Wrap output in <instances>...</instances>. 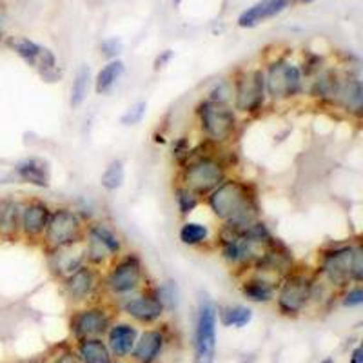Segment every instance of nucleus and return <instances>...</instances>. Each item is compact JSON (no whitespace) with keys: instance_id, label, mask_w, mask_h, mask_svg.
I'll use <instances>...</instances> for the list:
<instances>
[{"instance_id":"nucleus-17","label":"nucleus","mask_w":363,"mask_h":363,"mask_svg":"<svg viewBox=\"0 0 363 363\" xmlns=\"http://www.w3.org/2000/svg\"><path fill=\"white\" fill-rule=\"evenodd\" d=\"M240 294L249 303H258V306H265L274 301V294H277L278 280L262 272L247 271L244 274H240Z\"/></svg>"},{"instance_id":"nucleus-31","label":"nucleus","mask_w":363,"mask_h":363,"mask_svg":"<svg viewBox=\"0 0 363 363\" xmlns=\"http://www.w3.org/2000/svg\"><path fill=\"white\" fill-rule=\"evenodd\" d=\"M149 289L155 294L160 306L164 307L165 313H174L178 309V303H180V289L174 280H164L158 281V284L151 285L149 284Z\"/></svg>"},{"instance_id":"nucleus-46","label":"nucleus","mask_w":363,"mask_h":363,"mask_svg":"<svg viewBox=\"0 0 363 363\" xmlns=\"http://www.w3.org/2000/svg\"><path fill=\"white\" fill-rule=\"evenodd\" d=\"M291 2H294V4H311L314 0H291Z\"/></svg>"},{"instance_id":"nucleus-20","label":"nucleus","mask_w":363,"mask_h":363,"mask_svg":"<svg viewBox=\"0 0 363 363\" xmlns=\"http://www.w3.org/2000/svg\"><path fill=\"white\" fill-rule=\"evenodd\" d=\"M291 4H293L291 0H258L251 8L240 13L238 18H236V24L242 29H252L256 26L264 24L265 21L278 17Z\"/></svg>"},{"instance_id":"nucleus-49","label":"nucleus","mask_w":363,"mask_h":363,"mask_svg":"<svg viewBox=\"0 0 363 363\" xmlns=\"http://www.w3.org/2000/svg\"><path fill=\"white\" fill-rule=\"evenodd\" d=\"M109 363H120V359H116V362H113V359H111V362H109Z\"/></svg>"},{"instance_id":"nucleus-26","label":"nucleus","mask_w":363,"mask_h":363,"mask_svg":"<svg viewBox=\"0 0 363 363\" xmlns=\"http://www.w3.org/2000/svg\"><path fill=\"white\" fill-rule=\"evenodd\" d=\"M124 73L125 64L122 62L120 58L108 60V62L100 67L99 73L95 74V79H93V89H95L96 95H109V93L115 89L116 84L120 82V79L124 77Z\"/></svg>"},{"instance_id":"nucleus-27","label":"nucleus","mask_w":363,"mask_h":363,"mask_svg":"<svg viewBox=\"0 0 363 363\" xmlns=\"http://www.w3.org/2000/svg\"><path fill=\"white\" fill-rule=\"evenodd\" d=\"M178 240L186 247H206L213 240V233L207 223L186 218L178 229Z\"/></svg>"},{"instance_id":"nucleus-15","label":"nucleus","mask_w":363,"mask_h":363,"mask_svg":"<svg viewBox=\"0 0 363 363\" xmlns=\"http://www.w3.org/2000/svg\"><path fill=\"white\" fill-rule=\"evenodd\" d=\"M149 284L140 293L124 298V300H118V309L128 318H131V320H135L138 323H144V325L160 322L165 314L164 307L160 306V301L155 298V294L149 289Z\"/></svg>"},{"instance_id":"nucleus-32","label":"nucleus","mask_w":363,"mask_h":363,"mask_svg":"<svg viewBox=\"0 0 363 363\" xmlns=\"http://www.w3.org/2000/svg\"><path fill=\"white\" fill-rule=\"evenodd\" d=\"M173 199H174V206H177L178 215H180L184 220L189 218V216L193 215L194 211L199 209L203 202L199 194L193 193V191L187 189L186 186H182V184H177V186L173 187Z\"/></svg>"},{"instance_id":"nucleus-11","label":"nucleus","mask_w":363,"mask_h":363,"mask_svg":"<svg viewBox=\"0 0 363 363\" xmlns=\"http://www.w3.org/2000/svg\"><path fill=\"white\" fill-rule=\"evenodd\" d=\"M216 327H218V306L209 294H200L196 318H194V363H215Z\"/></svg>"},{"instance_id":"nucleus-2","label":"nucleus","mask_w":363,"mask_h":363,"mask_svg":"<svg viewBox=\"0 0 363 363\" xmlns=\"http://www.w3.org/2000/svg\"><path fill=\"white\" fill-rule=\"evenodd\" d=\"M233 165L229 164L218 149L211 147L207 144H200L193 147L189 160L178 167V182L196 193L200 199H206L211 191L225 182L227 177H231Z\"/></svg>"},{"instance_id":"nucleus-1","label":"nucleus","mask_w":363,"mask_h":363,"mask_svg":"<svg viewBox=\"0 0 363 363\" xmlns=\"http://www.w3.org/2000/svg\"><path fill=\"white\" fill-rule=\"evenodd\" d=\"M207 209L218 220L220 227L244 231L262 218L260 199L255 184L240 177H227L206 199Z\"/></svg>"},{"instance_id":"nucleus-24","label":"nucleus","mask_w":363,"mask_h":363,"mask_svg":"<svg viewBox=\"0 0 363 363\" xmlns=\"http://www.w3.org/2000/svg\"><path fill=\"white\" fill-rule=\"evenodd\" d=\"M22 200L4 196L0 199V240L17 242L21 240Z\"/></svg>"},{"instance_id":"nucleus-4","label":"nucleus","mask_w":363,"mask_h":363,"mask_svg":"<svg viewBox=\"0 0 363 363\" xmlns=\"http://www.w3.org/2000/svg\"><path fill=\"white\" fill-rule=\"evenodd\" d=\"M147 284L149 278L144 262L135 251H124L102 271V291L116 300L140 293Z\"/></svg>"},{"instance_id":"nucleus-12","label":"nucleus","mask_w":363,"mask_h":363,"mask_svg":"<svg viewBox=\"0 0 363 363\" xmlns=\"http://www.w3.org/2000/svg\"><path fill=\"white\" fill-rule=\"evenodd\" d=\"M62 287L64 296L73 306H86L93 303L99 293L102 291V271L93 265L84 264L77 271L69 272L67 277L58 280Z\"/></svg>"},{"instance_id":"nucleus-28","label":"nucleus","mask_w":363,"mask_h":363,"mask_svg":"<svg viewBox=\"0 0 363 363\" xmlns=\"http://www.w3.org/2000/svg\"><path fill=\"white\" fill-rule=\"evenodd\" d=\"M77 354L84 363H109L113 359L102 338H84L77 343Z\"/></svg>"},{"instance_id":"nucleus-14","label":"nucleus","mask_w":363,"mask_h":363,"mask_svg":"<svg viewBox=\"0 0 363 363\" xmlns=\"http://www.w3.org/2000/svg\"><path fill=\"white\" fill-rule=\"evenodd\" d=\"M342 79L343 69L335 66H325L322 71H318L313 79L307 80L306 95L322 108L335 109Z\"/></svg>"},{"instance_id":"nucleus-34","label":"nucleus","mask_w":363,"mask_h":363,"mask_svg":"<svg viewBox=\"0 0 363 363\" xmlns=\"http://www.w3.org/2000/svg\"><path fill=\"white\" fill-rule=\"evenodd\" d=\"M206 99L213 100V102L227 104V106H231V102H233V80H229V79L216 80V82L209 87V91H207Z\"/></svg>"},{"instance_id":"nucleus-19","label":"nucleus","mask_w":363,"mask_h":363,"mask_svg":"<svg viewBox=\"0 0 363 363\" xmlns=\"http://www.w3.org/2000/svg\"><path fill=\"white\" fill-rule=\"evenodd\" d=\"M11 174L15 182L28 184L31 187H37V189H48L51 186L50 164L44 158H22V160L15 162V165L11 167Z\"/></svg>"},{"instance_id":"nucleus-16","label":"nucleus","mask_w":363,"mask_h":363,"mask_svg":"<svg viewBox=\"0 0 363 363\" xmlns=\"http://www.w3.org/2000/svg\"><path fill=\"white\" fill-rule=\"evenodd\" d=\"M51 211H53V207L50 206V202L42 199L22 200L21 238L26 242H31V244L40 242L48 222H50Z\"/></svg>"},{"instance_id":"nucleus-35","label":"nucleus","mask_w":363,"mask_h":363,"mask_svg":"<svg viewBox=\"0 0 363 363\" xmlns=\"http://www.w3.org/2000/svg\"><path fill=\"white\" fill-rule=\"evenodd\" d=\"M340 303L345 309H358L363 306V285L351 284L343 291H340Z\"/></svg>"},{"instance_id":"nucleus-44","label":"nucleus","mask_w":363,"mask_h":363,"mask_svg":"<svg viewBox=\"0 0 363 363\" xmlns=\"http://www.w3.org/2000/svg\"><path fill=\"white\" fill-rule=\"evenodd\" d=\"M13 182H15V178H13L11 173H2V171H0V187L13 184Z\"/></svg>"},{"instance_id":"nucleus-10","label":"nucleus","mask_w":363,"mask_h":363,"mask_svg":"<svg viewBox=\"0 0 363 363\" xmlns=\"http://www.w3.org/2000/svg\"><path fill=\"white\" fill-rule=\"evenodd\" d=\"M84 229H86V222L77 213L74 207H53L50 222H48V227H45L40 244L44 247V251L80 245L84 242Z\"/></svg>"},{"instance_id":"nucleus-7","label":"nucleus","mask_w":363,"mask_h":363,"mask_svg":"<svg viewBox=\"0 0 363 363\" xmlns=\"http://www.w3.org/2000/svg\"><path fill=\"white\" fill-rule=\"evenodd\" d=\"M233 109L240 116H260L267 109L264 67H242L233 74Z\"/></svg>"},{"instance_id":"nucleus-25","label":"nucleus","mask_w":363,"mask_h":363,"mask_svg":"<svg viewBox=\"0 0 363 363\" xmlns=\"http://www.w3.org/2000/svg\"><path fill=\"white\" fill-rule=\"evenodd\" d=\"M4 42L9 50L17 55L26 66L31 67V69H37L42 55H44L45 50H48V45L38 44V42L31 40V38L28 37H22V35H13V37L6 38Z\"/></svg>"},{"instance_id":"nucleus-8","label":"nucleus","mask_w":363,"mask_h":363,"mask_svg":"<svg viewBox=\"0 0 363 363\" xmlns=\"http://www.w3.org/2000/svg\"><path fill=\"white\" fill-rule=\"evenodd\" d=\"M314 272L293 267L278 280L274 303L281 316L296 318L311 307V287Z\"/></svg>"},{"instance_id":"nucleus-30","label":"nucleus","mask_w":363,"mask_h":363,"mask_svg":"<svg viewBox=\"0 0 363 363\" xmlns=\"http://www.w3.org/2000/svg\"><path fill=\"white\" fill-rule=\"evenodd\" d=\"M252 309L242 303L233 306H218V322L229 329H244L251 323Z\"/></svg>"},{"instance_id":"nucleus-48","label":"nucleus","mask_w":363,"mask_h":363,"mask_svg":"<svg viewBox=\"0 0 363 363\" xmlns=\"http://www.w3.org/2000/svg\"><path fill=\"white\" fill-rule=\"evenodd\" d=\"M22 363H44L42 359H29V362H22Z\"/></svg>"},{"instance_id":"nucleus-43","label":"nucleus","mask_w":363,"mask_h":363,"mask_svg":"<svg viewBox=\"0 0 363 363\" xmlns=\"http://www.w3.org/2000/svg\"><path fill=\"white\" fill-rule=\"evenodd\" d=\"M349 363H363V351L362 347H354L351 352V358H349Z\"/></svg>"},{"instance_id":"nucleus-23","label":"nucleus","mask_w":363,"mask_h":363,"mask_svg":"<svg viewBox=\"0 0 363 363\" xmlns=\"http://www.w3.org/2000/svg\"><path fill=\"white\" fill-rule=\"evenodd\" d=\"M165 345V335L160 329H145L138 335L131 358L136 363H155L160 358Z\"/></svg>"},{"instance_id":"nucleus-29","label":"nucleus","mask_w":363,"mask_h":363,"mask_svg":"<svg viewBox=\"0 0 363 363\" xmlns=\"http://www.w3.org/2000/svg\"><path fill=\"white\" fill-rule=\"evenodd\" d=\"M93 87V77H91L89 66H80L77 69L73 77V82H71L69 89V106L71 109H79L86 104L87 96H89V91Z\"/></svg>"},{"instance_id":"nucleus-38","label":"nucleus","mask_w":363,"mask_h":363,"mask_svg":"<svg viewBox=\"0 0 363 363\" xmlns=\"http://www.w3.org/2000/svg\"><path fill=\"white\" fill-rule=\"evenodd\" d=\"M191 153H193V145H191L187 136H180V138H177V140L173 142V145H171V157L177 162L178 167L189 160Z\"/></svg>"},{"instance_id":"nucleus-3","label":"nucleus","mask_w":363,"mask_h":363,"mask_svg":"<svg viewBox=\"0 0 363 363\" xmlns=\"http://www.w3.org/2000/svg\"><path fill=\"white\" fill-rule=\"evenodd\" d=\"M194 118L202 142L211 147H229L238 135L240 115L227 104L202 99L194 108Z\"/></svg>"},{"instance_id":"nucleus-45","label":"nucleus","mask_w":363,"mask_h":363,"mask_svg":"<svg viewBox=\"0 0 363 363\" xmlns=\"http://www.w3.org/2000/svg\"><path fill=\"white\" fill-rule=\"evenodd\" d=\"M6 40V35H4V22H2V17H0V42Z\"/></svg>"},{"instance_id":"nucleus-36","label":"nucleus","mask_w":363,"mask_h":363,"mask_svg":"<svg viewBox=\"0 0 363 363\" xmlns=\"http://www.w3.org/2000/svg\"><path fill=\"white\" fill-rule=\"evenodd\" d=\"M145 113H147V102L140 100V102H135L133 106H129L122 116H120V124L124 128H133V125H138L144 120Z\"/></svg>"},{"instance_id":"nucleus-37","label":"nucleus","mask_w":363,"mask_h":363,"mask_svg":"<svg viewBox=\"0 0 363 363\" xmlns=\"http://www.w3.org/2000/svg\"><path fill=\"white\" fill-rule=\"evenodd\" d=\"M325 66V58H323L322 55L306 53L303 55V62L300 64V69L301 73H303V77H306V80H309L313 79L318 71H322Z\"/></svg>"},{"instance_id":"nucleus-13","label":"nucleus","mask_w":363,"mask_h":363,"mask_svg":"<svg viewBox=\"0 0 363 363\" xmlns=\"http://www.w3.org/2000/svg\"><path fill=\"white\" fill-rule=\"evenodd\" d=\"M111 314L100 303H86L71 314V333L74 340L102 338L111 325Z\"/></svg>"},{"instance_id":"nucleus-21","label":"nucleus","mask_w":363,"mask_h":363,"mask_svg":"<svg viewBox=\"0 0 363 363\" xmlns=\"http://www.w3.org/2000/svg\"><path fill=\"white\" fill-rule=\"evenodd\" d=\"M45 256H48L50 272L57 280L67 277L69 272L77 271V269L86 264L82 244L66 249H50V251H45Z\"/></svg>"},{"instance_id":"nucleus-41","label":"nucleus","mask_w":363,"mask_h":363,"mask_svg":"<svg viewBox=\"0 0 363 363\" xmlns=\"http://www.w3.org/2000/svg\"><path fill=\"white\" fill-rule=\"evenodd\" d=\"M173 57H174V51H173V50H164V51H160V55H157V58H155L153 69H155V71L165 69V67L169 66L171 60H173Z\"/></svg>"},{"instance_id":"nucleus-5","label":"nucleus","mask_w":363,"mask_h":363,"mask_svg":"<svg viewBox=\"0 0 363 363\" xmlns=\"http://www.w3.org/2000/svg\"><path fill=\"white\" fill-rule=\"evenodd\" d=\"M265 93L269 104L285 106L306 95L307 80L300 69V64L291 58L277 57L264 66Z\"/></svg>"},{"instance_id":"nucleus-40","label":"nucleus","mask_w":363,"mask_h":363,"mask_svg":"<svg viewBox=\"0 0 363 363\" xmlns=\"http://www.w3.org/2000/svg\"><path fill=\"white\" fill-rule=\"evenodd\" d=\"M122 50H124V44H122V40L116 37H109L106 38V40L100 42V55H102L106 60H115V58H118Z\"/></svg>"},{"instance_id":"nucleus-33","label":"nucleus","mask_w":363,"mask_h":363,"mask_svg":"<svg viewBox=\"0 0 363 363\" xmlns=\"http://www.w3.org/2000/svg\"><path fill=\"white\" fill-rule=\"evenodd\" d=\"M125 182V165L120 158H113L106 169L102 171V177H100V186L104 191L108 193H115L120 187L124 186Z\"/></svg>"},{"instance_id":"nucleus-39","label":"nucleus","mask_w":363,"mask_h":363,"mask_svg":"<svg viewBox=\"0 0 363 363\" xmlns=\"http://www.w3.org/2000/svg\"><path fill=\"white\" fill-rule=\"evenodd\" d=\"M351 281L352 284H363V245L359 240H356L354 249H352Z\"/></svg>"},{"instance_id":"nucleus-47","label":"nucleus","mask_w":363,"mask_h":363,"mask_svg":"<svg viewBox=\"0 0 363 363\" xmlns=\"http://www.w3.org/2000/svg\"><path fill=\"white\" fill-rule=\"evenodd\" d=\"M320 363H335V359H333V358H325V359H322V362H320Z\"/></svg>"},{"instance_id":"nucleus-18","label":"nucleus","mask_w":363,"mask_h":363,"mask_svg":"<svg viewBox=\"0 0 363 363\" xmlns=\"http://www.w3.org/2000/svg\"><path fill=\"white\" fill-rule=\"evenodd\" d=\"M335 109L345 113L347 116L359 120L363 115V84L356 71L343 69L342 86H340L338 99Z\"/></svg>"},{"instance_id":"nucleus-9","label":"nucleus","mask_w":363,"mask_h":363,"mask_svg":"<svg viewBox=\"0 0 363 363\" xmlns=\"http://www.w3.org/2000/svg\"><path fill=\"white\" fill-rule=\"evenodd\" d=\"M356 240L351 242H335L318 252V264L314 267V274L322 278L330 289L336 293L343 291L352 284L351 281V262L352 249H354Z\"/></svg>"},{"instance_id":"nucleus-6","label":"nucleus","mask_w":363,"mask_h":363,"mask_svg":"<svg viewBox=\"0 0 363 363\" xmlns=\"http://www.w3.org/2000/svg\"><path fill=\"white\" fill-rule=\"evenodd\" d=\"M82 247L86 264L100 271H104L125 251V244L120 233L106 220H91L86 223Z\"/></svg>"},{"instance_id":"nucleus-22","label":"nucleus","mask_w":363,"mask_h":363,"mask_svg":"<svg viewBox=\"0 0 363 363\" xmlns=\"http://www.w3.org/2000/svg\"><path fill=\"white\" fill-rule=\"evenodd\" d=\"M108 349L113 358L125 359L131 356L133 347H135L136 338H138V329L131 322H115L108 329Z\"/></svg>"},{"instance_id":"nucleus-42","label":"nucleus","mask_w":363,"mask_h":363,"mask_svg":"<svg viewBox=\"0 0 363 363\" xmlns=\"http://www.w3.org/2000/svg\"><path fill=\"white\" fill-rule=\"evenodd\" d=\"M55 363H84V362L79 358V354H77V352L66 351L58 356L57 359H55Z\"/></svg>"}]
</instances>
